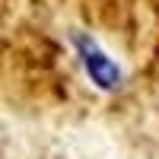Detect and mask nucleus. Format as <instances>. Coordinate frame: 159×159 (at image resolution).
I'll return each instance as SVG.
<instances>
[{"mask_svg":"<svg viewBox=\"0 0 159 159\" xmlns=\"http://www.w3.org/2000/svg\"><path fill=\"white\" fill-rule=\"evenodd\" d=\"M80 54H83V64H86V73L92 76V83L102 86V89H118L121 86V70L111 57H105L96 42L89 38H80Z\"/></svg>","mask_w":159,"mask_h":159,"instance_id":"f257e3e1","label":"nucleus"}]
</instances>
